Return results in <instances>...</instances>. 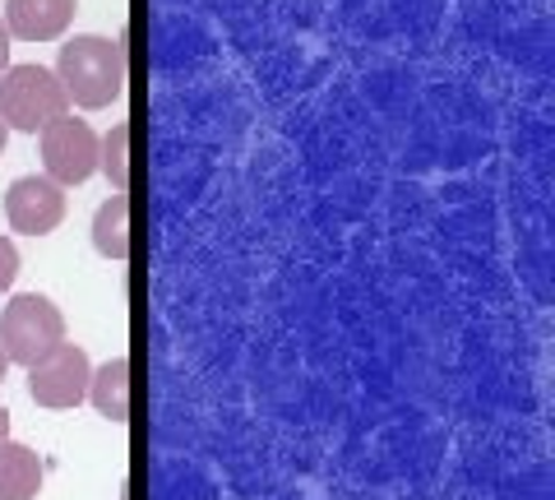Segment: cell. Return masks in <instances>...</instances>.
Returning <instances> with one entry per match:
<instances>
[{"label":"cell","mask_w":555,"mask_h":500,"mask_svg":"<svg viewBox=\"0 0 555 500\" xmlns=\"http://www.w3.org/2000/svg\"><path fill=\"white\" fill-rule=\"evenodd\" d=\"M10 70V33H5V24H0V75Z\"/></svg>","instance_id":"obj_13"},{"label":"cell","mask_w":555,"mask_h":500,"mask_svg":"<svg viewBox=\"0 0 555 500\" xmlns=\"http://www.w3.org/2000/svg\"><path fill=\"white\" fill-rule=\"evenodd\" d=\"M5 214H10L14 232L47 236V232H56L61 218H65V191L47 177H20L5 195Z\"/></svg>","instance_id":"obj_6"},{"label":"cell","mask_w":555,"mask_h":500,"mask_svg":"<svg viewBox=\"0 0 555 500\" xmlns=\"http://www.w3.org/2000/svg\"><path fill=\"white\" fill-rule=\"evenodd\" d=\"M89 399L107 422L130 418V357H112L89 375Z\"/></svg>","instance_id":"obj_9"},{"label":"cell","mask_w":555,"mask_h":500,"mask_svg":"<svg viewBox=\"0 0 555 500\" xmlns=\"http://www.w3.org/2000/svg\"><path fill=\"white\" fill-rule=\"evenodd\" d=\"M75 10L79 0H5V33L24 42H51L69 28Z\"/></svg>","instance_id":"obj_7"},{"label":"cell","mask_w":555,"mask_h":500,"mask_svg":"<svg viewBox=\"0 0 555 500\" xmlns=\"http://www.w3.org/2000/svg\"><path fill=\"white\" fill-rule=\"evenodd\" d=\"M5 140H10V130H5V120H0V153H5Z\"/></svg>","instance_id":"obj_15"},{"label":"cell","mask_w":555,"mask_h":500,"mask_svg":"<svg viewBox=\"0 0 555 500\" xmlns=\"http://www.w3.org/2000/svg\"><path fill=\"white\" fill-rule=\"evenodd\" d=\"M42 491V459L20 440L0 445V500H33Z\"/></svg>","instance_id":"obj_8"},{"label":"cell","mask_w":555,"mask_h":500,"mask_svg":"<svg viewBox=\"0 0 555 500\" xmlns=\"http://www.w3.org/2000/svg\"><path fill=\"white\" fill-rule=\"evenodd\" d=\"M98 167L112 177L116 195L130 191V126H116L107 134V144H98Z\"/></svg>","instance_id":"obj_11"},{"label":"cell","mask_w":555,"mask_h":500,"mask_svg":"<svg viewBox=\"0 0 555 500\" xmlns=\"http://www.w3.org/2000/svg\"><path fill=\"white\" fill-rule=\"evenodd\" d=\"M69 107V98L61 89L56 70L42 65H10L0 75V120L5 130H24V134H42L51 120H61Z\"/></svg>","instance_id":"obj_3"},{"label":"cell","mask_w":555,"mask_h":500,"mask_svg":"<svg viewBox=\"0 0 555 500\" xmlns=\"http://www.w3.org/2000/svg\"><path fill=\"white\" fill-rule=\"evenodd\" d=\"M56 79L65 98H75L79 107H112V102L126 93V47L112 38H98V33H83V38H69L61 47L56 61Z\"/></svg>","instance_id":"obj_1"},{"label":"cell","mask_w":555,"mask_h":500,"mask_svg":"<svg viewBox=\"0 0 555 500\" xmlns=\"http://www.w3.org/2000/svg\"><path fill=\"white\" fill-rule=\"evenodd\" d=\"M93 246H98V255H107V260H126V255H130V200L126 195H112L98 209V218H93Z\"/></svg>","instance_id":"obj_10"},{"label":"cell","mask_w":555,"mask_h":500,"mask_svg":"<svg viewBox=\"0 0 555 500\" xmlns=\"http://www.w3.org/2000/svg\"><path fill=\"white\" fill-rule=\"evenodd\" d=\"M42 163H47V181L65 185H83L98 171V134L89 120L61 116L42 130Z\"/></svg>","instance_id":"obj_4"},{"label":"cell","mask_w":555,"mask_h":500,"mask_svg":"<svg viewBox=\"0 0 555 500\" xmlns=\"http://www.w3.org/2000/svg\"><path fill=\"white\" fill-rule=\"evenodd\" d=\"M5 440H10V412L0 408V445H5Z\"/></svg>","instance_id":"obj_14"},{"label":"cell","mask_w":555,"mask_h":500,"mask_svg":"<svg viewBox=\"0 0 555 500\" xmlns=\"http://www.w3.org/2000/svg\"><path fill=\"white\" fill-rule=\"evenodd\" d=\"M65 343V316L51 306L42 292H24L0 310V352L14 367H38L42 357H51Z\"/></svg>","instance_id":"obj_2"},{"label":"cell","mask_w":555,"mask_h":500,"mask_svg":"<svg viewBox=\"0 0 555 500\" xmlns=\"http://www.w3.org/2000/svg\"><path fill=\"white\" fill-rule=\"evenodd\" d=\"M5 371H10V361H5V352H0V381H5Z\"/></svg>","instance_id":"obj_16"},{"label":"cell","mask_w":555,"mask_h":500,"mask_svg":"<svg viewBox=\"0 0 555 500\" xmlns=\"http://www.w3.org/2000/svg\"><path fill=\"white\" fill-rule=\"evenodd\" d=\"M14 273H20V251H14L10 236H0V292H10Z\"/></svg>","instance_id":"obj_12"},{"label":"cell","mask_w":555,"mask_h":500,"mask_svg":"<svg viewBox=\"0 0 555 500\" xmlns=\"http://www.w3.org/2000/svg\"><path fill=\"white\" fill-rule=\"evenodd\" d=\"M89 352L79 348V343H61L51 357H42L38 367L28 371V389H33V399H38L42 408H79L83 399H89Z\"/></svg>","instance_id":"obj_5"}]
</instances>
